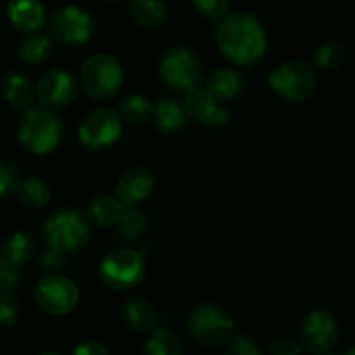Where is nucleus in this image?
I'll return each mask as SVG.
<instances>
[{
  "label": "nucleus",
  "mask_w": 355,
  "mask_h": 355,
  "mask_svg": "<svg viewBox=\"0 0 355 355\" xmlns=\"http://www.w3.org/2000/svg\"><path fill=\"white\" fill-rule=\"evenodd\" d=\"M184 110L191 118L208 127H222L229 120V111L225 106H222L220 101L210 96L203 87L186 94Z\"/></svg>",
  "instance_id": "obj_14"
},
{
  "label": "nucleus",
  "mask_w": 355,
  "mask_h": 355,
  "mask_svg": "<svg viewBox=\"0 0 355 355\" xmlns=\"http://www.w3.org/2000/svg\"><path fill=\"white\" fill-rule=\"evenodd\" d=\"M96 23L87 10L76 6H66L55 10L49 19V33L64 45H80L90 40Z\"/></svg>",
  "instance_id": "obj_10"
},
{
  "label": "nucleus",
  "mask_w": 355,
  "mask_h": 355,
  "mask_svg": "<svg viewBox=\"0 0 355 355\" xmlns=\"http://www.w3.org/2000/svg\"><path fill=\"white\" fill-rule=\"evenodd\" d=\"M155 184V175L148 168H132L118 180L116 196L125 207H135L151 196Z\"/></svg>",
  "instance_id": "obj_15"
},
{
  "label": "nucleus",
  "mask_w": 355,
  "mask_h": 355,
  "mask_svg": "<svg viewBox=\"0 0 355 355\" xmlns=\"http://www.w3.org/2000/svg\"><path fill=\"white\" fill-rule=\"evenodd\" d=\"M7 16L16 30L35 33L45 24V9L40 0H12L7 7Z\"/></svg>",
  "instance_id": "obj_17"
},
{
  "label": "nucleus",
  "mask_w": 355,
  "mask_h": 355,
  "mask_svg": "<svg viewBox=\"0 0 355 355\" xmlns=\"http://www.w3.org/2000/svg\"><path fill=\"white\" fill-rule=\"evenodd\" d=\"M270 355H302V347L297 340L281 336L270 342L269 345Z\"/></svg>",
  "instance_id": "obj_34"
},
{
  "label": "nucleus",
  "mask_w": 355,
  "mask_h": 355,
  "mask_svg": "<svg viewBox=\"0 0 355 355\" xmlns=\"http://www.w3.org/2000/svg\"><path fill=\"white\" fill-rule=\"evenodd\" d=\"M19 318V300L14 290L0 286V324L12 326Z\"/></svg>",
  "instance_id": "obj_30"
},
{
  "label": "nucleus",
  "mask_w": 355,
  "mask_h": 355,
  "mask_svg": "<svg viewBox=\"0 0 355 355\" xmlns=\"http://www.w3.org/2000/svg\"><path fill=\"white\" fill-rule=\"evenodd\" d=\"M159 76L163 83L175 92H191L201 89L205 83L203 66L191 49L172 47L159 61Z\"/></svg>",
  "instance_id": "obj_4"
},
{
  "label": "nucleus",
  "mask_w": 355,
  "mask_h": 355,
  "mask_svg": "<svg viewBox=\"0 0 355 355\" xmlns=\"http://www.w3.org/2000/svg\"><path fill=\"white\" fill-rule=\"evenodd\" d=\"M144 355H184V347L175 333L159 328L151 331L146 340Z\"/></svg>",
  "instance_id": "obj_26"
},
{
  "label": "nucleus",
  "mask_w": 355,
  "mask_h": 355,
  "mask_svg": "<svg viewBox=\"0 0 355 355\" xmlns=\"http://www.w3.org/2000/svg\"><path fill=\"white\" fill-rule=\"evenodd\" d=\"M269 85L283 99L290 103H304L315 94L318 73L307 61L283 62L270 73Z\"/></svg>",
  "instance_id": "obj_6"
},
{
  "label": "nucleus",
  "mask_w": 355,
  "mask_h": 355,
  "mask_svg": "<svg viewBox=\"0 0 355 355\" xmlns=\"http://www.w3.org/2000/svg\"><path fill=\"white\" fill-rule=\"evenodd\" d=\"M194 9L210 21H222L229 14V0H191Z\"/></svg>",
  "instance_id": "obj_33"
},
{
  "label": "nucleus",
  "mask_w": 355,
  "mask_h": 355,
  "mask_svg": "<svg viewBox=\"0 0 355 355\" xmlns=\"http://www.w3.org/2000/svg\"><path fill=\"white\" fill-rule=\"evenodd\" d=\"M217 44L225 58L239 66H253L267 52V35L260 21L250 12L227 14L217 33Z\"/></svg>",
  "instance_id": "obj_1"
},
{
  "label": "nucleus",
  "mask_w": 355,
  "mask_h": 355,
  "mask_svg": "<svg viewBox=\"0 0 355 355\" xmlns=\"http://www.w3.org/2000/svg\"><path fill=\"white\" fill-rule=\"evenodd\" d=\"M123 83L120 62L107 54H96L82 68V89L89 97L104 101L113 97Z\"/></svg>",
  "instance_id": "obj_7"
},
{
  "label": "nucleus",
  "mask_w": 355,
  "mask_h": 355,
  "mask_svg": "<svg viewBox=\"0 0 355 355\" xmlns=\"http://www.w3.org/2000/svg\"><path fill=\"white\" fill-rule=\"evenodd\" d=\"M121 135V120L116 111L99 107L83 118L78 139L87 149H104L114 144Z\"/></svg>",
  "instance_id": "obj_11"
},
{
  "label": "nucleus",
  "mask_w": 355,
  "mask_h": 355,
  "mask_svg": "<svg viewBox=\"0 0 355 355\" xmlns=\"http://www.w3.org/2000/svg\"><path fill=\"white\" fill-rule=\"evenodd\" d=\"M153 116H155V123L159 130L175 132L184 127L187 113L186 110H184V104H180L179 101L162 99L158 101V104L155 106Z\"/></svg>",
  "instance_id": "obj_23"
},
{
  "label": "nucleus",
  "mask_w": 355,
  "mask_h": 355,
  "mask_svg": "<svg viewBox=\"0 0 355 355\" xmlns=\"http://www.w3.org/2000/svg\"><path fill=\"white\" fill-rule=\"evenodd\" d=\"M17 198L28 208H42L51 200V187L38 177H28L17 186Z\"/></svg>",
  "instance_id": "obj_27"
},
{
  "label": "nucleus",
  "mask_w": 355,
  "mask_h": 355,
  "mask_svg": "<svg viewBox=\"0 0 355 355\" xmlns=\"http://www.w3.org/2000/svg\"><path fill=\"white\" fill-rule=\"evenodd\" d=\"M3 97L10 106L16 110H26L31 106L35 96H37V85L33 83L31 76L21 69L9 71L0 83Z\"/></svg>",
  "instance_id": "obj_16"
},
{
  "label": "nucleus",
  "mask_w": 355,
  "mask_h": 355,
  "mask_svg": "<svg viewBox=\"0 0 355 355\" xmlns=\"http://www.w3.org/2000/svg\"><path fill=\"white\" fill-rule=\"evenodd\" d=\"M78 94L75 76L64 69H51L44 73L37 83V96L45 107L61 110L69 106Z\"/></svg>",
  "instance_id": "obj_13"
},
{
  "label": "nucleus",
  "mask_w": 355,
  "mask_h": 355,
  "mask_svg": "<svg viewBox=\"0 0 355 355\" xmlns=\"http://www.w3.org/2000/svg\"><path fill=\"white\" fill-rule=\"evenodd\" d=\"M343 355H355V345H354V347H350V349L347 350V352L343 354Z\"/></svg>",
  "instance_id": "obj_37"
},
{
  "label": "nucleus",
  "mask_w": 355,
  "mask_h": 355,
  "mask_svg": "<svg viewBox=\"0 0 355 355\" xmlns=\"http://www.w3.org/2000/svg\"><path fill=\"white\" fill-rule=\"evenodd\" d=\"M111 2H120V0H111Z\"/></svg>",
  "instance_id": "obj_40"
},
{
  "label": "nucleus",
  "mask_w": 355,
  "mask_h": 355,
  "mask_svg": "<svg viewBox=\"0 0 355 355\" xmlns=\"http://www.w3.org/2000/svg\"><path fill=\"white\" fill-rule=\"evenodd\" d=\"M121 211H123V205L120 200L99 194L89 201L85 215L89 217L90 224H96L99 227H110L120 220Z\"/></svg>",
  "instance_id": "obj_21"
},
{
  "label": "nucleus",
  "mask_w": 355,
  "mask_h": 355,
  "mask_svg": "<svg viewBox=\"0 0 355 355\" xmlns=\"http://www.w3.org/2000/svg\"><path fill=\"white\" fill-rule=\"evenodd\" d=\"M21 284V269L10 267L7 263L0 262V286L9 288V290H16Z\"/></svg>",
  "instance_id": "obj_35"
},
{
  "label": "nucleus",
  "mask_w": 355,
  "mask_h": 355,
  "mask_svg": "<svg viewBox=\"0 0 355 355\" xmlns=\"http://www.w3.org/2000/svg\"><path fill=\"white\" fill-rule=\"evenodd\" d=\"M35 300L49 314L64 315L78 304V288L64 276H47L35 288Z\"/></svg>",
  "instance_id": "obj_12"
},
{
  "label": "nucleus",
  "mask_w": 355,
  "mask_h": 355,
  "mask_svg": "<svg viewBox=\"0 0 355 355\" xmlns=\"http://www.w3.org/2000/svg\"><path fill=\"white\" fill-rule=\"evenodd\" d=\"M52 45L54 44H52V38L49 35L35 31V33H30L21 40L17 52H19L21 61H24L26 64H38L51 55Z\"/></svg>",
  "instance_id": "obj_25"
},
{
  "label": "nucleus",
  "mask_w": 355,
  "mask_h": 355,
  "mask_svg": "<svg viewBox=\"0 0 355 355\" xmlns=\"http://www.w3.org/2000/svg\"><path fill=\"white\" fill-rule=\"evenodd\" d=\"M35 252V243L28 232L17 231L10 234L0 246V262L21 269Z\"/></svg>",
  "instance_id": "obj_20"
},
{
  "label": "nucleus",
  "mask_w": 355,
  "mask_h": 355,
  "mask_svg": "<svg viewBox=\"0 0 355 355\" xmlns=\"http://www.w3.org/2000/svg\"><path fill=\"white\" fill-rule=\"evenodd\" d=\"M21 182L19 170L14 163L7 159H0V200H6L12 193H16Z\"/></svg>",
  "instance_id": "obj_31"
},
{
  "label": "nucleus",
  "mask_w": 355,
  "mask_h": 355,
  "mask_svg": "<svg viewBox=\"0 0 355 355\" xmlns=\"http://www.w3.org/2000/svg\"><path fill=\"white\" fill-rule=\"evenodd\" d=\"M42 355H58V354H42Z\"/></svg>",
  "instance_id": "obj_39"
},
{
  "label": "nucleus",
  "mask_w": 355,
  "mask_h": 355,
  "mask_svg": "<svg viewBox=\"0 0 355 355\" xmlns=\"http://www.w3.org/2000/svg\"><path fill=\"white\" fill-rule=\"evenodd\" d=\"M121 318L134 331L149 333L155 329L158 315L149 300L142 297H134L125 302L123 309H121Z\"/></svg>",
  "instance_id": "obj_19"
},
{
  "label": "nucleus",
  "mask_w": 355,
  "mask_h": 355,
  "mask_svg": "<svg viewBox=\"0 0 355 355\" xmlns=\"http://www.w3.org/2000/svg\"><path fill=\"white\" fill-rule=\"evenodd\" d=\"M73 355H110L106 347L97 342H85L75 349Z\"/></svg>",
  "instance_id": "obj_36"
},
{
  "label": "nucleus",
  "mask_w": 355,
  "mask_h": 355,
  "mask_svg": "<svg viewBox=\"0 0 355 355\" xmlns=\"http://www.w3.org/2000/svg\"><path fill=\"white\" fill-rule=\"evenodd\" d=\"M187 329L201 345L220 347L234 333V319L218 305L200 304L191 311L187 318Z\"/></svg>",
  "instance_id": "obj_5"
},
{
  "label": "nucleus",
  "mask_w": 355,
  "mask_h": 355,
  "mask_svg": "<svg viewBox=\"0 0 355 355\" xmlns=\"http://www.w3.org/2000/svg\"><path fill=\"white\" fill-rule=\"evenodd\" d=\"M130 14L141 26L158 28L166 19V6L163 0H130Z\"/></svg>",
  "instance_id": "obj_24"
},
{
  "label": "nucleus",
  "mask_w": 355,
  "mask_h": 355,
  "mask_svg": "<svg viewBox=\"0 0 355 355\" xmlns=\"http://www.w3.org/2000/svg\"><path fill=\"white\" fill-rule=\"evenodd\" d=\"M315 355H335V354H331V352H324V354H315Z\"/></svg>",
  "instance_id": "obj_38"
},
{
  "label": "nucleus",
  "mask_w": 355,
  "mask_h": 355,
  "mask_svg": "<svg viewBox=\"0 0 355 355\" xmlns=\"http://www.w3.org/2000/svg\"><path fill=\"white\" fill-rule=\"evenodd\" d=\"M116 234L118 238L125 239V241H135L141 238L146 231V217L139 210H134L132 207L123 208L121 211L120 220L116 222Z\"/></svg>",
  "instance_id": "obj_28"
},
{
  "label": "nucleus",
  "mask_w": 355,
  "mask_h": 355,
  "mask_svg": "<svg viewBox=\"0 0 355 355\" xmlns=\"http://www.w3.org/2000/svg\"><path fill=\"white\" fill-rule=\"evenodd\" d=\"M203 89L217 101H229L232 97H238L245 89V78L241 73L231 68L214 69L210 75L205 78Z\"/></svg>",
  "instance_id": "obj_18"
},
{
  "label": "nucleus",
  "mask_w": 355,
  "mask_h": 355,
  "mask_svg": "<svg viewBox=\"0 0 355 355\" xmlns=\"http://www.w3.org/2000/svg\"><path fill=\"white\" fill-rule=\"evenodd\" d=\"M153 111H155V106L148 97L141 96V94H132V96L120 99L116 113L125 123L144 125L151 120Z\"/></svg>",
  "instance_id": "obj_22"
},
{
  "label": "nucleus",
  "mask_w": 355,
  "mask_h": 355,
  "mask_svg": "<svg viewBox=\"0 0 355 355\" xmlns=\"http://www.w3.org/2000/svg\"><path fill=\"white\" fill-rule=\"evenodd\" d=\"M224 345V355H262L260 345L257 343V340L252 338V336H231Z\"/></svg>",
  "instance_id": "obj_32"
},
{
  "label": "nucleus",
  "mask_w": 355,
  "mask_h": 355,
  "mask_svg": "<svg viewBox=\"0 0 355 355\" xmlns=\"http://www.w3.org/2000/svg\"><path fill=\"white\" fill-rule=\"evenodd\" d=\"M61 118L51 107L30 106L21 114L17 139L33 155H47L61 141Z\"/></svg>",
  "instance_id": "obj_3"
},
{
  "label": "nucleus",
  "mask_w": 355,
  "mask_h": 355,
  "mask_svg": "<svg viewBox=\"0 0 355 355\" xmlns=\"http://www.w3.org/2000/svg\"><path fill=\"white\" fill-rule=\"evenodd\" d=\"M343 61H345V47L340 42H326L314 52L315 66L326 71L338 69Z\"/></svg>",
  "instance_id": "obj_29"
},
{
  "label": "nucleus",
  "mask_w": 355,
  "mask_h": 355,
  "mask_svg": "<svg viewBox=\"0 0 355 355\" xmlns=\"http://www.w3.org/2000/svg\"><path fill=\"white\" fill-rule=\"evenodd\" d=\"M92 225L89 217L76 208H61L45 220L42 239L49 250L59 253L76 252L90 241Z\"/></svg>",
  "instance_id": "obj_2"
},
{
  "label": "nucleus",
  "mask_w": 355,
  "mask_h": 355,
  "mask_svg": "<svg viewBox=\"0 0 355 355\" xmlns=\"http://www.w3.org/2000/svg\"><path fill=\"white\" fill-rule=\"evenodd\" d=\"M300 335L309 352H329L340 340V322L328 309H312L302 319Z\"/></svg>",
  "instance_id": "obj_9"
},
{
  "label": "nucleus",
  "mask_w": 355,
  "mask_h": 355,
  "mask_svg": "<svg viewBox=\"0 0 355 355\" xmlns=\"http://www.w3.org/2000/svg\"><path fill=\"white\" fill-rule=\"evenodd\" d=\"M146 274V262L135 250L118 248L104 257L99 267L101 281L111 290H132Z\"/></svg>",
  "instance_id": "obj_8"
}]
</instances>
